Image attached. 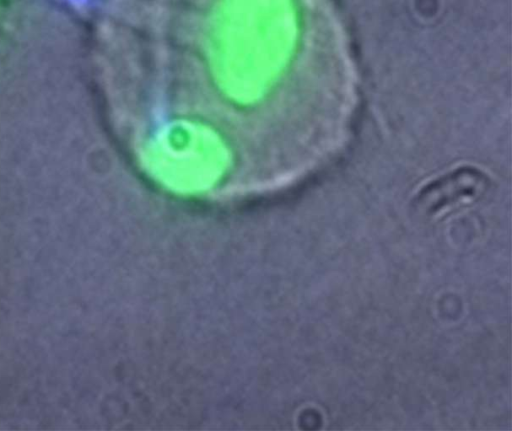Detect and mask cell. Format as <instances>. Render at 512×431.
Returning a JSON list of instances; mask_svg holds the SVG:
<instances>
[{"instance_id":"1","label":"cell","mask_w":512,"mask_h":431,"mask_svg":"<svg viewBox=\"0 0 512 431\" xmlns=\"http://www.w3.org/2000/svg\"><path fill=\"white\" fill-rule=\"evenodd\" d=\"M487 177L472 167H461L428 184L418 197L419 204L431 212L481 195Z\"/></svg>"},{"instance_id":"2","label":"cell","mask_w":512,"mask_h":431,"mask_svg":"<svg viewBox=\"0 0 512 431\" xmlns=\"http://www.w3.org/2000/svg\"><path fill=\"white\" fill-rule=\"evenodd\" d=\"M68 1L73 2V3L81 4V3H85V2H87L89 0H68Z\"/></svg>"}]
</instances>
